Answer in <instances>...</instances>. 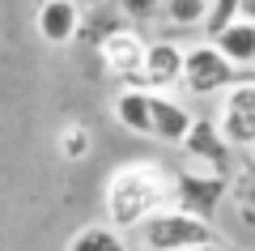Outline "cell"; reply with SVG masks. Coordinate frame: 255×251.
I'll list each match as a JSON object with an SVG mask.
<instances>
[{
  "label": "cell",
  "instance_id": "1",
  "mask_svg": "<svg viewBox=\"0 0 255 251\" xmlns=\"http://www.w3.org/2000/svg\"><path fill=\"white\" fill-rule=\"evenodd\" d=\"M107 226L115 234L140 230L153 213L170 209V175L162 162H128L107 179Z\"/></svg>",
  "mask_w": 255,
  "mask_h": 251
},
{
  "label": "cell",
  "instance_id": "2",
  "mask_svg": "<svg viewBox=\"0 0 255 251\" xmlns=\"http://www.w3.org/2000/svg\"><path fill=\"white\" fill-rule=\"evenodd\" d=\"M136 234H140V247L145 251H200V247H209V243H217L213 222L187 217V213H179V209L153 213Z\"/></svg>",
  "mask_w": 255,
  "mask_h": 251
},
{
  "label": "cell",
  "instance_id": "3",
  "mask_svg": "<svg viewBox=\"0 0 255 251\" xmlns=\"http://www.w3.org/2000/svg\"><path fill=\"white\" fill-rule=\"evenodd\" d=\"M238 81V68L217 51L213 43H191L183 51V94L191 98H221Z\"/></svg>",
  "mask_w": 255,
  "mask_h": 251
},
{
  "label": "cell",
  "instance_id": "4",
  "mask_svg": "<svg viewBox=\"0 0 255 251\" xmlns=\"http://www.w3.org/2000/svg\"><path fill=\"white\" fill-rule=\"evenodd\" d=\"M213 119H217V132L230 149H255V77L234 81L221 94V107Z\"/></svg>",
  "mask_w": 255,
  "mask_h": 251
},
{
  "label": "cell",
  "instance_id": "5",
  "mask_svg": "<svg viewBox=\"0 0 255 251\" xmlns=\"http://www.w3.org/2000/svg\"><path fill=\"white\" fill-rule=\"evenodd\" d=\"M226 196H230V179H221V175L183 171L179 179H170V209L200 217V222H213V213L221 209Z\"/></svg>",
  "mask_w": 255,
  "mask_h": 251
},
{
  "label": "cell",
  "instance_id": "6",
  "mask_svg": "<svg viewBox=\"0 0 255 251\" xmlns=\"http://www.w3.org/2000/svg\"><path fill=\"white\" fill-rule=\"evenodd\" d=\"M183 153H187V171H200V175H221L230 179V145L221 141L217 132V119L213 115H196L183 136Z\"/></svg>",
  "mask_w": 255,
  "mask_h": 251
},
{
  "label": "cell",
  "instance_id": "7",
  "mask_svg": "<svg viewBox=\"0 0 255 251\" xmlns=\"http://www.w3.org/2000/svg\"><path fill=\"white\" fill-rule=\"evenodd\" d=\"M98 55H102V68H107L111 77H119V81H124V90H145V85H140V64H145V38H140L132 26H119V30H111V34L98 43Z\"/></svg>",
  "mask_w": 255,
  "mask_h": 251
},
{
  "label": "cell",
  "instance_id": "8",
  "mask_svg": "<svg viewBox=\"0 0 255 251\" xmlns=\"http://www.w3.org/2000/svg\"><path fill=\"white\" fill-rule=\"evenodd\" d=\"M183 43L170 38H153L145 43V64H140V85L145 94H170L183 85Z\"/></svg>",
  "mask_w": 255,
  "mask_h": 251
},
{
  "label": "cell",
  "instance_id": "9",
  "mask_svg": "<svg viewBox=\"0 0 255 251\" xmlns=\"http://www.w3.org/2000/svg\"><path fill=\"white\" fill-rule=\"evenodd\" d=\"M34 30L47 47H64L81 34V4L77 0H43L34 13Z\"/></svg>",
  "mask_w": 255,
  "mask_h": 251
},
{
  "label": "cell",
  "instance_id": "10",
  "mask_svg": "<svg viewBox=\"0 0 255 251\" xmlns=\"http://www.w3.org/2000/svg\"><path fill=\"white\" fill-rule=\"evenodd\" d=\"M149 115H153V136L166 141V145L183 141L187 128H191V119H196L179 98H170V94H149Z\"/></svg>",
  "mask_w": 255,
  "mask_h": 251
},
{
  "label": "cell",
  "instance_id": "11",
  "mask_svg": "<svg viewBox=\"0 0 255 251\" xmlns=\"http://www.w3.org/2000/svg\"><path fill=\"white\" fill-rule=\"evenodd\" d=\"M209 43L217 47L234 68H255V26L251 21H230V26L217 30Z\"/></svg>",
  "mask_w": 255,
  "mask_h": 251
},
{
  "label": "cell",
  "instance_id": "12",
  "mask_svg": "<svg viewBox=\"0 0 255 251\" xmlns=\"http://www.w3.org/2000/svg\"><path fill=\"white\" fill-rule=\"evenodd\" d=\"M115 119L119 128L136 136H153V115H149V94L145 90H119L115 94Z\"/></svg>",
  "mask_w": 255,
  "mask_h": 251
},
{
  "label": "cell",
  "instance_id": "13",
  "mask_svg": "<svg viewBox=\"0 0 255 251\" xmlns=\"http://www.w3.org/2000/svg\"><path fill=\"white\" fill-rule=\"evenodd\" d=\"M68 251H128L124 234H115L107 222H94V226H81V230L68 239Z\"/></svg>",
  "mask_w": 255,
  "mask_h": 251
},
{
  "label": "cell",
  "instance_id": "14",
  "mask_svg": "<svg viewBox=\"0 0 255 251\" xmlns=\"http://www.w3.org/2000/svg\"><path fill=\"white\" fill-rule=\"evenodd\" d=\"M209 4L213 0H162V17L170 26H183V30H196L209 21Z\"/></svg>",
  "mask_w": 255,
  "mask_h": 251
},
{
  "label": "cell",
  "instance_id": "15",
  "mask_svg": "<svg viewBox=\"0 0 255 251\" xmlns=\"http://www.w3.org/2000/svg\"><path fill=\"white\" fill-rule=\"evenodd\" d=\"M55 149H60L64 162H85V158H90V149H94L90 128H85V124H64V128H60V141H55Z\"/></svg>",
  "mask_w": 255,
  "mask_h": 251
},
{
  "label": "cell",
  "instance_id": "16",
  "mask_svg": "<svg viewBox=\"0 0 255 251\" xmlns=\"http://www.w3.org/2000/svg\"><path fill=\"white\" fill-rule=\"evenodd\" d=\"M119 17H128V21L162 17V0H119Z\"/></svg>",
  "mask_w": 255,
  "mask_h": 251
},
{
  "label": "cell",
  "instance_id": "17",
  "mask_svg": "<svg viewBox=\"0 0 255 251\" xmlns=\"http://www.w3.org/2000/svg\"><path fill=\"white\" fill-rule=\"evenodd\" d=\"M234 4V21H251L255 26V0H230Z\"/></svg>",
  "mask_w": 255,
  "mask_h": 251
},
{
  "label": "cell",
  "instance_id": "18",
  "mask_svg": "<svg viewBox=\"0 0 255 251\" xmlns=\"http://www.w3.org/2000/svg\"><path fill=\"white\" fill-rule=\"evenodd\" d=\"M200 251H230L226 243H209V247H200Z\"/></svg>",
  "mask_w": 255,
  "mask_h": 251
}]
</instances>
